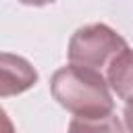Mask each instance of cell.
Listing matches in <instances>:
<instances>
[{
    "label": "cell",
    "instance_id": "3957f363",
    "mask_svg": "<svg viewBox=\"0 0 133 133\" xmlns=\"http://www.w3.org/2000/svg\"><path fill=\"white\" fill-rule=\"evenodd\" d=\"M0 96L8 98L15 94H23L37 81V71L21 56H15L10 52H2L0 56Z\"/></svg>",
    "mask_w": 133,
    "mask_h": 133
},
{
    "label": "cell",
    "instance_id": "5b68a950",
    "mask_svg": "<svg viewBox=\"0 0 133 133\" xmlns=\"http://www.w3.org/2000/svg\"><path fill=\"white\" fill-rule=\"evenodd\" d=\"M69 133H125L123 123L114 112L104 116H75L69 125Z\"/></svg>",
    "mask_w": 133,
    "mask_h": 133
},
{
    "label": "cell",
    "instance_id": "7a4b0ae2",
    "mask_svg": "<svg viewBox=\"0 0 133 133\" xmlns=\"http://www.w3.org/2000/svg\"><path fill=\"white\" fill-rule=\"evenodd\" d=\"M127 50V42L108 25L94 23L77 29L69 42V62L102 73Z\"/></svg>",
    "mask_w": 133,
    "mask_h": 133
},
{
    "label": "cell",
    "instance_id": "8992f818",
    "mask_svg": "<svg viewBox=\"0 0 133 133\" xmlns=\"http://www.w3.org/2000/svg\"><path fill=\"white\" fill-rule=\"evenodd\" d=\"M125 125H127L129 133H133V100H129L125 106Z\"/></svg>",
    "mask_w": 133,
    "mask_h": 133
},
{
    "label": "cell",
    "instance_id": "ba28073f",
    "mask_svg": "<svg viewBox=\"0 0 133 133\" xmlns=\"http://www.w3.org/2000/svg\"><path fill=\"white\" fill-rule=\"evenodd\" d=\"M21 4H29V6H44V4H50L54 0H19Z\"/></svg>",
    "mask_w": 133,
    "mask_h": 133
},
{
    "label": "cell",
    "instance_id": "277c9868",
    "mask_svg": "<svg viewBox=\"0 0 133 133\" xmlns=\"http://www.w3.org/2000/svg\"><path fill=\"white\" fill-rule=\"evenodd\" d=\"M106 81L121 100H133V50L121 52L106 69Z\"/></svg>",
    "mask_w": 133,
    "mask_h": 133
},
{
    "label": "cell",
    "instance_id": "52a82bcc",
    "mask_svg": "<svg viewBox=\"0 0 133 133\" xmlns=\"http://www.w3.org/2000/svg\"><path fill=\"white\" fill-rule=\"evenodd\" d=\"M2 133H15V129H12V125H10V118L2 112Z\"/></svg>",
    "mask_w": 133,
    "mask_h": 133
},
{
    "label": "cell",
    "instance_id": "6da1fadb",
    "mask_svg": "<svg viewBox=\"0 0 133 133\" xmlns=\"http://www.w3.org/2000/svg\"><path fill=\"white\" fill-rule=\"evenodd\" d=\"M50 89L54 100L75 116H104L114 108L108 81L102 73L85 66L69 64L58 69L50 81Z\"/></svg>",
    "mask_w": 133,
    "mask_h": 133
}]
</instances>
